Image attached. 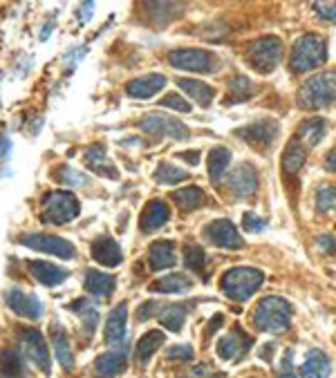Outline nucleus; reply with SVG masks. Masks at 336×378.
Returning <instances> with one entry per match:
<instances>
[{
    "instance_id": "43",
    "label": "nucleus",
    "mask_w": 336,
    "mask_h": 378,
    "mask_svg": "<svg viewBox=\"0 0 336 378\" xmlns=\"http://www.w3.org/2000/svg\"><path fill=\"white\" fill-rule=\"evenodd\" d=\"M159 105H164V108H173V110H178V112H191V110H193L191 103H189L187 99H182V96L175 94V92L166 94L164 99L159 101Z\"/></svg>"
},
{
    "instance_id": "29",
    "label": "nucleus",
    "mask_w": 336,
    "mask_h": 378,
    "mask_svg": "<svg viewBox=\"0 0 336 378\" xmlns=\"http://www.w3.org/2000/svg\"><path fill=\"white\" fill-rule=\"evenodd\" d=\"M178 85L200 105V108H209L211 101H213V96H216L213 87L202 83V81H196V78H178Z\"/></svg>"
},
{
    "instance_id": "16",
    "label": "nucleus",
    "mask_w": 336,
    "mask_h": 378,
    "mask_svg": "<svg viewBox=\"0 0 336 378\" xmlns=\"http://www.w3.org/2000/svg\"><path fill=\"white\" fill-rule=\"evenodd\" d=\"M164 85H166L164 74H144L128 81L126 92L132 99H150V96H155L159 90H164Z\"/></svg>"
},
{
    "instance_id": "2",
    "label": "nucleus",
    "mask_w": 336,
    "mask_h": 378,
    "mask_svg": "<svg viewBox=\"0 0 336 378\" xmlns=\"http://www.w3.org/2000/svg\"><path fill=\"white\" fill-rule=\"evenodd\" d=\"M296 99H298V108L303 110L327 108L332 101H336V69H325V72L309 76L307 81L300 85Z\"/></svg>"
},
{
    "instance_id": "30",
    "label": "nucleus",
    "mask_w": 336,
    "mask_h": 378,
    "mask_svg": "<svg viewBox=\"0 0 336 378\" xmlns=\"http://www.w3.org/2000/svg\"><path fill=\"white\" fill-rule=\"evenodd\" d=\"M227 105H235L246 101L249 96L255 94V85L251 83V78H246L242 74H235L233 78H229L227 83Z\"/></svg>"
},
{
    "instance_id": "48",
    "label": "nucleus",
    "mask_w": 336,
    "mask_h": 378,
    "mask_svg": "<svg viewBox=\"0 0 336 378\" xmlns=\"http://www.w3.org/2000/svg\"><path fill=\"white\" fill-rule=\"evenodd\" d=\"M325 168L330 173H336V148H332L330 153L325 157Z\"/></svg>"
},
{
    "instance_id": "40",
    "label": "nucleus",
    "mask_w": 336,
    "mask_h": 378,
    "mask_svg": "<svg viewBox=\"0 0 336 378\" xmlns=\"http://www.w3.org/2000/svg\"><path fill=\"white\" fill-rule=\"evenodd\" d=\"M72 309L81 311V315H83V322H87V331L92 333L96 324H99V311H96L94 307L85 300V298H83V300H78L76 304H72Z\"/></svg>"
},
{
    "instance_id": "7",
    "label": "nucleus",
    "mask_w": 336,
    "mask_h": 378,
    "mask_svg": "<svg viewBox=\"0 0 336 378\" xmlns=\"http://www.w3.org/2000/svg\"><path fill=\"white\" fill-rule=\"evenodd\" d=\"M139 128L144 130L146 135H153L157 139L168 137V139H175V142H187L191 135L189 128L184 126L182 121L168 117V114H162V112L146 114V117L139 121Z\"/></svg>"
},
{
    "instance_id": "51",
    "label": "nucleus",
    "mask_w": 336,
    "mask_h": 378,
    "mask_svg": "<svg viewBox=\"0 0 336 378\" xmlns=\"http://www.w3.org/2000/svg\"><path fill=\"white\" fill-rule=\"evenodd\" d=\"M209 378H227V374H222V372H211Z\"/></svg>"
},
{
    "instance_id": "14",
    "label": "nucleus",
    "mask_w": 336,
    "mask_h": 378,
    "mask_svg": "<svg viewBox=\"0 0 336 378\" xmlns=\"http://www.w3.org/2000/svg\"><path fill=\"white\" fill-rule=\"evenodd\" d=\"M5 300H7V307H10L16 315H21V318L36 320L43 315V304L39 302V298L21 291V289H10V291L5 293Z\"/></svg>"
},
{
    "instance_id": "12",
    "label": "nucleus",
    "mask_w": 336,
    "mask_h": 378,
    "mask_svg": "<svg viewBox=\"0 0 336 378\" xmlns=\"http://www.w3.org/2000/svg\"><path fill=\"white\" fill-rule=\"evenodd\" d=\"M204 237L213 246H220V249L240 251L244 246L240 233H238V228L233 226V222H229V219H213L211 224H207Z\"/></svg>"
},
{
    "instance_id": "19",
    "label": "nucleus",
    "mask_w": 336,
    "mask_h": 378,
    "mask_svg": "<svg viewBox=\"0 0 336 378\" xmlns=\"http://www.w3.org/2000/svg\"><path fill=\"white\" fill-rule=\"evenodd\" d=\"M30 274L36 278L41 285H45V287H59L61 282H65L67 276H70L67 269L50 265V262H43V260L30 262Z\"/></svg>"
},
{
    "instance_id": "22",
    "label": "nucleus",
    "mask_w": 336,
    "mask_h": 378,
    "mask_svg": "<svg viewBox=\"0 0 336 378\" xmlns=\"http://www.w3.org/2000/svg\"><path fill=\"white\" fill-rule=\"evenodd\" d=\"M128 360L123 351H108V354H101L94 360V372L99 378H114L126 372Z\"/></svg>"
},
{
    "instance_id": "5",
    "label": "nucleus",
    "mask_w": 336,
    "mask_h": 378,
    "mask_svg": "<svg viewBox=\"0 0 336 378\" xmlns=\"http://www.w3.org/2000/svg\"><path fill=\"white\" fill-rule=\"evenodd\" d=\"M246 60H249L253 69H258L262 74L273 72L282 60V41L278 36L255 38L246 47Z\"/></svg>"
},
{
    "instance_id": "45",
    "label": "nucleus",
    "mask_w": 336,
    "mask_h": 378,
    "mask_svg": "<svg viewBox=\"0 0 336 378\" xmlns=\"http://www.w3.org/2000/svg\"><path fill=\"white\" fill-rule=\"evenodd\" d=\"M193 354H196V351H193L191 345H175L168 349V358L171 360H191Z\"/></svg>"
},
{
    "instance_id": "41",
    "label": "nucleus",
    "mask_w": 336,
    "mask_h": 378,
    "mask_svg": "<svg viewBox=\"0 0 336 378\" xmlns=\"http://www.w3.org/2000/svg\"><path fill=\"white\" fill-rule=\"evenodd\" d=\"M54 179L61 181V184H67V186H85L87 184L85 175H78L76 170L67 168V166H61V168H56Z\"/></svg>"
},
{
    "instance_id": "35",
    "label": "nucleus",
    "mask_w": 336,
    "mask_h": 378,
    "mask_svg": "<svg viewBox=\"0 0 336 378\" xmlns=\"http://www.w3.org/2000/svg\"><path fill=\"white\" fill-rule=\"evenodd\" d=\"M173 201H175V206L182 208V210H196V208H200L202 204H204L207 197L198 186H189V188L175 190Z\"/></svg>"
},
{
    "instance_id": "37",
    "label": "nucleus",
    "mask_w": 336,
    "mask_h": 378,
    "mask_svg": "<svg viewBox=\"0 0 336 378\" xmlns=\"http://www.w3.org/2000/svg\"><path fill=\"white\" fill-rule=\"evenodd\" d=\"M155 179L159 184H166V186H175V184H182V181H187L189 179V175L187 170H182L178 168V166H173V164H159L157 166V170H155Z\"/></svg>"
},
{
    "instance_id": "44",
    "label": "nucleus",
    "mask_w": 336,
    "mask_h": 378,
    "mask_svg": "<svg viewBox=\"0 0 336 378\" xmlns=\"http://www.w3.org/2000/svg\"><path fill=\"white\" fill-rule=\"evenodd\" d=\"M314 12L318 14V19L336 23V3H314Z\"/></svg>"
},
{
    "instance_id": "4",
    "label": "nucleus",
    "mask_w": 336,
    "mask_h": 378,
    "mask_svg": "<svg viewBox=\"0 0 336 378\" xmlns=\"http://www.w3.org/2000/svg\"><path fill=\"white\" fill-rule=\"evenodd\" d=\"M264 282V274L253 267H235L222 276V291L235 302H246Z\"/></svg>"
},
{
    "instance_id": "13",
    "label": "nucleus",
    "mask_w": 336,
    "mask_h": 378,
    "mask_svg": "<svg viewBox=\"0 0 336 378\" xmlns=\"http://www.w3.org/2000/svg\"><path fill=\"white\" fill-rule=\"evenodd\" d=\"M229 188L235 192V197L240 199H249L255 195V190H258V173L251 164H240L235 166L233 173L229 175Z\"/></svg>"
},
{
    "instance_id": "21",
    "label": "nucleus",
    "mask_w": 336,
    "mask_h": 378,
    "mask_svg": "<svg viewBox=\"0 0 336 378\" xmlns=\"http://www.w3.org/2000/svg\"><path fill=\"white\" fill-rule=\"evenodd\" d=\"M126 318H128V304L121 302L108 313L105 318V340L110 345H117L123 338H126Z\"/></svg>"
},
{
    "instance_id": "32",
    "label": "nucleus",
    "mask_w": 336,
    "mask_h": 378,
    "mask_svg": "<svg viewBox=\"0 0 336 378\" xmlns=\"http://www.w3.org/2000/svg\"><path fill=\"white\" fill-rule=\"evenodd\" d=\"M305 157H307V148L294 137V139H291V142L287 144L285 155H282V164H280L282 170H285L287 175H296V173L305 166Z\"/></svg>"
},
{
    "instance_id": "24",
    "label": "nucleus",
    "mask_w": 336,
    "mask_h": 378,
    "mask_svg": "<svg viewBox=\"0 0 336 378\" xmlns=\"http://www.w3.org/2000/svg\"><path fill=\"white\" fill-rule=\"evenodd\" d=\"M164 331H159V329H150L146 331L144 336L139 338L137 342V347H135V358H137V363L139 365H146L150 358H153L157 354V349L164 345Z\"/></svg>"
},
{
    "instance_id": "46",
    "label": "nucleus",
    "mask_w": 336,
    "mask_h": 378,
    "mask_svg": "<svg viewBox=\"0 0 336 378\" xmlns=\"http://www.w3.org/2000/svg\"><path fill=\"white\" fill-rule=\"evenodd\" d=\"M316 246L323 253H330V256H336V237L334 235H321L316 237Z\"/></svg>"
},
{
    "instance_id": "10",
    "label": "nucleus",
    "mask_w": 336,
    "mask_h": 378,
    "mask_svg": "<svg viewBox=\"0 0 336 378\" xmlns=\"http://www.w3.org/2000/svg\"><path fill=\"white\" fill-rule=\"evenodd\" d=\"M235 135L240 137L242 142L253 146L255 151H269L273 142L278 139V123L273 119H260L249 123V126L238 128Z\"/></svg>"
},
{
    "instance_id": "9",
    "label": "nucleus",
    "mask_w": 336,
    "mask_h": 378,
    "mask_svg": "<svg viewBox=\"0 0 336 378\" xmlns=\"http://www.w3.org/2000/svg\"><path fill=\"white\" fill-rule=\"evenodd\" d=\"M19 242L23 246L41 253H48V256H56L63 260H72L76 256V249L72 242L63 240L59 235H48V233H25L19 237Z\"/></svg>"
},
{
    "instance_id": "39",
    "label": "nucleus",
    "mask_w": 336,
    "mask_h": 378,
    "mask_svg": "<svg viewBox=\"0 0 336 378\" xmlns=\"http://www.w3.org/2000/svg\"><path fill=\"white\" fill-rule=\"evenodd\" d=\"M316 208L318 213H334L336 210V186L325 184L316 190Z\"/></svg>"
},
{
    "instance_id": "42",
    "label": "nucleus",
    "mask_w": 336,
    "mask_h": 378,
    "mask_svg": "<svg viewBox=\"0 0 336 378\" xmlns=\"http://www.w3.org/2000/svg\"><path fill=\"white\" fill-rule=\"evenodd\" d=\"M242 226H244L246 233H260V231L267 228V219L258 217L253 210H246V213L242 215Z\"/></svg>"
},
{
    "instance_id": "27",
    "label": "nucleus",
    "mask_w": 336,
    "mask_h": 378,
    "mask_svg": "<svg viewBox=\"0 0 336 378\" xmlns=\"http://www.w3.org/2000/svg\"><path fill=\"white\" fill-rule=\"evenodd\" d=\"M332 363L323 351H309L305 363L300 365V376L303 378H330Z\"/></svg>"
},
{
    "instance_id": "47",
    "label": "nucleus",
    "mask_w": 336,
    "mask_h": 378,
    "mask_svg": "<svg viewBox=\"0 0 336 378\" xmlns=\"http://www.w3.org/2000/svg\"><path fill=\"white\" fill-rule=\"evenodd\" d=\"M157 309H159V304H157L155 300H148L146 304H141V307H139V311H137L139 320H148V318H153V313H157Z\"/></svg>"
},
{
    "instance_id": "20",
    "label": "nucleus",
    "mask_w": 336,
    "mask_h": 378,
    "mask_svg": "<svg viewBox=\"0 0 336 378\" xmlns=\"http://www.w3.org/2000/svg\"><path fill=\"white\" fill-rule=\"evenodd\" d=\"M175 260H178V256H175V244L173 242L157 240V242L150 244V249H148L150 269H155V271L171 269V267H175Z\"/></svg>"
},
{
    "instance_id": "33",
    "label": "nucleus",
    "mask_w": 336,
    "mask_h": 378,
    "mask_svg": "<svg viewBox=\"0 0 336 378\" xmlns=\"http://www.w3.org/2000/svg\"><path fill=\"white\" fill-rule=\"evenodd\" d=\"M193 287V280L184 274H171V276H164L159 278L157 282L150 287V291L155 293H184L189 291Z\"/></svg>"
},
{
    "instance_id": "11",
    "label": "nucleus",
    "mask_w": 336,
    "mask_h": 378,
    "mask_svg": "<svg viewBox=\"0 0 336 378\" xmlns=\"http://www.w3.org/2000/svg\"><path fill=\"white\" fill-rule=\"evenodd\" d=\"M16 331L21 333V340L25 345V351H28V356L32 358V363L36 365L43 374H50L52 360H50V347L45 342V336L34 327H19Z\"/></svg>"
},
{
    "instance_id": "1",
    "label": "nucleus",
    "mask_w": 336,
    "mask_h": 378,
    "mask_svg": "<svg viewBox=\"0 0 336 378\" xmlns=\"http://www.w3.org/2000/svg\"><path fill=\"white\" fill-rule=\"evenodd\" d=\"M291 315H294V309H291L289 300H285V298H280V296H267L255 304L251 318L258 331L280 333V331L289 329Z\"/></svg>"
},
{
    "instance_id": "38",
    "label": "nucleus",
    "mask_w": 336,
    "mask_h": 378,
    "mask_svg": "<svg viewBox=\"0 0 336 378\" xmlns=\"http://www.w3.org/2000/svg\"><path fill=\"white\" fill-rule=\"evenodd\" d=\"M184 265H187V269L196 271V274H202V271H204V265H207L204 249H202L200 244H189L187 249H184Z\"/></svg>"
},
{
    "instance_id": "50",
    "label": "nucleus",
    "mask_w": 336,
    "mask_h": 378,
    "mask_svg": "<svg viewBox=\"0 0 336 378\" xmlns=\"http://www.w3.org/2000/svg\"><path fill=\"white\" fill-rule=\"evenodd\" d=\"M278 378H300V376H296L294 372H280Z\"/></svg>"
},
{
    "instance_id": "36",
    "label": "nucleus",
    "mask_w": 336,
    "mask_h": 378,
    "mask_svg": "<svg viewBox=\"0 0 336 378\" xmlns=\"http://www.w3.org/2000/svg\"><path fill=\"white\" fill-rule=\"evenodd\" d=\"M23 358L16 349L0 351V376L3 378H19L23 374Z\"/></svg>"
},
{
    "instance_id": "15",
    "label": "nucleus",
    "mask_w": 336,
    "mask_h": 378,
    "mask_svg": "<svg viewBox=\"0 0 336 378\" xmlns=\"http://www.w3.org/2000/svg\"><path fill=\"white\" fill-rule=\"evenodd\" d=\"M90 253H92L94 262H99V265H103V267H117V265H121V260H123L121 246L114 242L110 235L96 237V240L92 242V246H90Z\"/></svg>"
},
{
    "instance_id": "28",
    "label": "nucleus",
    "mask_w": 336,
    "mask_h": 378,
    "mask_svg": "<svg viewBox=\"0 0 336 378\" xmlns=\"http://www.w3.org/2000/svg\"><path fill=\"white\" fill-rule=\"evenodd\" d=\"M229 164H231V151L224 146H216L211 148L209 153V177L213 184H220L224 179V175L229 170Z\"/></svg>"
},
{
    "instance_id": "3",
    "label": "nucleus",
    "mask_w": 336,
    "mask_h": 378,
    "mask_svg": "<svg viewBox=\"0 0 336 378\" xmlns=\"http://www.w3.org/2000/svg\"><path fill=\"white\" fill-rule=\"evenodd\" d=\"M325 58H327L325 38L318 36V34H303L294 43V49L289 54V67L294 74H303L309 72V69L321 67Z\"/></svg>"
},
{
    "instance_id": "49",
    "label": "nucleus",
    "mask_w": 336,
    "mask_h": 378,
    "mask_svg": "<svg viewBox=\"0 0 336 378\" xmlns=\"http://www.w3.org/2000/svg\"><path fill=\"white\" fill-rule=\"evenodd\" d=\"M182 157H184V159H187V162H191L193 166H196V164L200 162V159H198V157H200V153H184Z\"/></svg>"
},
{
    "instance_id": "18",
    "label": "nucleus",
    "mask_w": 336,
    "mask_h": 378,
    "mask_svg": "<svg viewBox=\"0 0 336 378\" xmlns=\"http://www.w3.org/2000/svg\"><path fill=\"white\" fill-rule=\"evenodd\" d=\"M249 347H251V338H246L240 329H235V331L229 333V336L220 338L218 354L222 360H238Z\"/></svg>"
},
{
    "instance_id": "23",
    "label": "nucleus",
    "mask_w": 336,
    "mask_h": 378,
    "mask_svg": "<svg viewBox=\"0 0 336 378\" xmlns=\"http://www.w3.org/2000/svg\"><path fill=\"white\" fill-rule=\"evenodd\" d=\"M85 164L87 168L99 173V175H105V177L110 179H117V168L110 164L108 155H105V148L101 144H92L90 148L85 151Z\"/></svg>"
},
{
    "instance_id": "17",
    "label": "nucleus",
    "mask_w": 336,
    "mask_h": 378,
    "mask_svg": "<svg viewBox=\"0 0 336 378\" xmlns=\"http://www.w3.org/2000/svg\"><path fill=\"white\" fill-rule=\"evenodd\" d=\"M168 217H171V210H168V206L164 204L162 199H150L148 204L144 206V213H141V231L144 233H153L157 231V228H162Z\"/></svg>"
},
{
    "instance_id": "6",
    "label": "nucleus",
    "mask_w": 336,
    "mask_h": 378,
    "mask_svg": "<svg viewBox=\"0 0 336 378\" xmlns=\"http://www.w3.org/2000/svg\"><path fill=\"white\" fill-rule=\"evenodd\" d=\"M168 63L175 69L184 72H198V74H211L218 69V58L213 52L200 49V47H182L168 54Z\"/></svg>"
},
{
    "instance_id": "25",
    "label": "nucleus",
    "mask_w": 336,
    "mask_h": 378,
    "mask_svg": "<svg viewBox=\"0 0 336 378\" xmlns=\"http://www.w3.org/2000/svg\"><path fill=\"white\" fill-rule=\"evenodd\" d=\"M85 291L92 293L96 298H103V296H110L114 291V285H117V278L110 276V274H103V271H96V269H90L85 274Z\"/></svg>"
},
{
    "instance_id": "8",
    "label": "nucleus",
    "mask_w": 336,
    "mask_h": 378,
    "mask_svg": "<svg viewBox=\"0 0 336 378\" xmlns=\"http://www.w3.org/2000/svg\"><path fill=\"white\" fill-rule=\"evenodd\" d=\"M78 199L74 197V192L70 190H54L50 192L45 199V213H43V219L52 224H67L78 215Z\"/></svg>"
},
{
    "instance_id": "31",
    "label": "nucleus",
    "mask_w": 336,
    "mask_h": 378,
    "mask_svg": "<svg viewBox=\"0 0 336 378\" xmlns=\"http://www.w3.org/2000/svg\"><path fill=\"white\" fill-rule=\"evenodd\" d=\"M325 133H327L325 119H321V117H318V119H307L303 126L298 128L296 139L309 151V148H314V146L321 144V139L325 137Z\"/></svg>"
},
{
    "instance_id": "26",
    "label": "nucleus",
    "mask_w": 336,
    "mask_h": 378,
    "mask_svg": "<svg viewBox=\"0 0 336 378\" xmlns=\"http://www.w3.org/2000/svg\"><path fill=\"white\" fill-rule=\"evenodd\" d=\"M50 338H52V347H54V354L59 358L61 367L72 369L74 367V356H72V349H70V340H67L65 329L61 327V324H52Z\"/></svg>"
},
{
    "instance_id": "34",
    "label": "nucleus",
    "mask_w": 336,
    "mask_h": 378,
    "mask_svg": "<svg viewBox=\"0 0 336 378\" xmlns=\"http://www.w3.org/2000/svg\"><path fill=\"white\" fill-rule=\"evenodd\" d=\"M187 315H189V307L187 304H168L166 309L159 313V322L164 324L168 331H182L184 322H187Z\"/></svg>"
}]
</instances>
